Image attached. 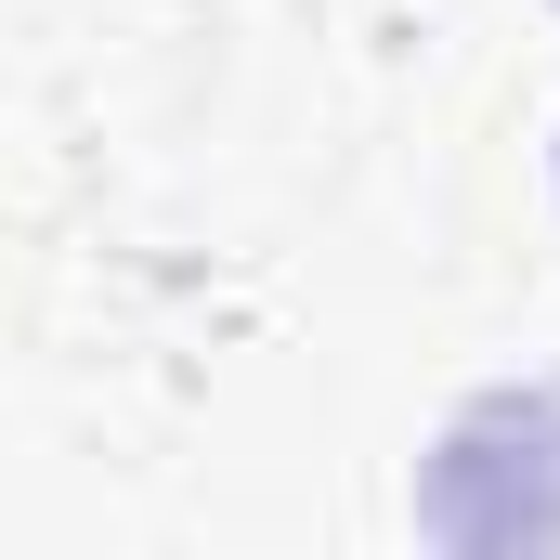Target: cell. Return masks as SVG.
Returning <instances> with one entry per match:
<instances>
[{"label":"cell","instance_id":"cell-1","mask_svg":"<svg viewBox=\"0 0 560 560\" xmlns=\"http://www.w3.org/2000/svg\"><path fill=\"white\" fill-rule=\"evenodd\" d=\"M418 522L443 548H560V378L495 392L443 430Z\"/></svg>","mask_w":560,"mask_h":560}]
</instances>
